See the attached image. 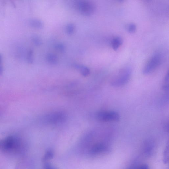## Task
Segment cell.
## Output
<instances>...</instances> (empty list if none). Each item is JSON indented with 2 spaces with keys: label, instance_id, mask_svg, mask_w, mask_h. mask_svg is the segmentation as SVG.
I'll use <instances>...</instances> for the list:
<instances>
[{
  "label": "cell",
  "instance_id": "6da1fadb",
  "mask_svg": "<svg viewBox=\"0 0 169 169\" xmlns=\"http://www.w3.org/2000/svg\"><path fill=\"white\" fill-rule=\"evenodd\" d=\"M131 75V70L130 68L126 67L120 70L111 80V85L115 87L124 86L129 82Z\"/></svg>",
  "mask_w": 169,
  "mask_h": 169
},
{
  "label": "cell",
  "instance_id": "7a4b0ae2",
  "mask_svg": "<svg viewBox=\"0 0 169 169\" xmlns=\"http://www.w3.org/2000/svg\"><path fill=\"white\" fill-rule=\"evenodd\" d=\"M162 60V56L161 53H155L144 67L143 73L146 75L152 73L161 65Z\"/></svg>",
  "mask_w": 169,
  "mask_h": 169
},
{
  "label": "cell",
  "instance_id": "3957f363",
  "mask_svg": "<svg viewBox=\"0 0 169 169\" xmlns=\"http://www.w3.org/2000/svg\"><path fill=\"white\" fill-rule=\"evenodd\" d=\"M75 6L79 12L84 16H91L96 10L95 4L89 1H77L75 3Z\"/></svg>",
  "mask_w": 169,
  "mask_h": 169
},
{
  "label": "cell",
  "instance_id": "277c9868",
  "mask_svg": "<svg viewBox=\"0 0 169 169\" xmlns=\"http://www.w3.org/2000/svg\"><path fill=\"white\" fill-rule=\"evenodd\" d=\"M97 119L101 122H117L120 119V116L117 112L113 111H102L98 112L96 116Z\"/></svg>",
  "mask_w": 169,
  "mask_h": 169
},
{
  "label": "cell",
  "instance_id": "5b68a950",
  "mask_svg": "<svg viewBox=\"0 0 169 169\" xmlns=\"http://www.w3.org/2000/svg\"><path fill=\"white\" fill-rule=\"evenodd\" d=\"M67 115L62 112H57L46 116V121L49 123L55 124L63 122L66 119Z\"/></svg>",
  "mask_w": 169,
  "mask_h": 169
},
{
  "label": "cell",
  "instance_id": "8992f818",
  "mask_svg": "<svg viewBox=\"0 0 169 169\" xmlns=\"http://www.w3.org/2000/svg\"><path fill=\"white\" fill-rule=\"evenodd\" d=\"M123 43L122 39L120 37H116L113 39L112 41V48L114 50L116 51L121 46Z\"/></svg>",
  "mask_w": 169,
  "mask_h": 169
},
{
  "label": "cell",
  "instance_id": "52a82bcc",
  "mask_svg": "<svg viewBox=\"0 0 169 169\" xmlns=\"http://www.w3.org/2000/svg\"><path fill=\"white\" fill-rule=\"evenodd\" d=\"M74 67L76 69L79 70L81 74L83 76H86L89 75L90 74V70L88 67L84 66L82 65H80L78 64H75Z\"/></svg>",
  "mask_w": 169,
  "mask_h": 169
},
{
  "label": "cell",
  "instance_id": "ba28073f",
  "mask_svg": "<svg viewBox=\"0 0 169 169\" xmlns=\"http://www.w3.org/2000/svg\"><path fill=\"white\" fill-rule=\"evenodd\" d=\"M46 60L48 62L51 64H56L57 63L58 58L53 53H49L47 55Z\"/></svg>",
  "mask_w": 169,
  "mask_h": 169
},
{
  "label": "cell",
  "instance_id": "9c48e42d",
  "mask_svg": "<svg viewBox=\"0 0 169 169\" xmlns=\"http://www.w3.org/2000/svg\"><path fill=\"white\" fill-rule=\"evenodd\" d=\"M30 24L32 27L37 28H41L43 27L42 22L39 20H32L30 21Z\"/></svg>",
  "mask_w": 169,
  "mask_h": 169
},
{
  "label": "cell",
  "instance_id": "30bf717a",
  "mask_svg": "<svg viewBox=\"0 0 169 169\" xmlns=\"http://www.w3.org/2000/svg\"><path fill=\"white\" fill-rule=\"evenodd\" d=\"M162 89L164 91H168L169 90V72L166 75L164 78L163 85L162 86Z\"/></svg>",
  "mask_w": 169,
  "mask_h": 169
},
{
  "label": "cell",
  "instance_id": "8fae6325",
  "mask_svg": "<svg viewBox=\"0 0 169 169\" xmlns=\"http://www.w3.org/2000/svg\"><path fill=\"white\" fill-rule=\"evenodd\" d=\"M75 26L72 23L68 24L66 27V31L69 34H71L74 32Z\"/></svg>",
  "mask_w": 169,
  "mask_h": 169
},
{
  "label": "cell",
  "instance_id": "7c38bea8",
  "mask_svg": "<svg viewBox=\"0 0 169 169\" xmlns=\"http://www.w3.org/2000/svg\"><path fill=\"white\" fill-rule=\"evenodd\" d=\"M54 153L51 150H49L47 151L43 157V161H46L48 160L51 159L53 157Z\"/></svg>",
  "mask_w": 169,
  "mask_h": 169
},
{
  "label": "cell",
  "instance_id": "4fadbf2b",
  "mask_svg": "<svg viewBox=\"0 0 169 169\" xmlns=\"http://www.w3.org/2000/svg\"><path fill=\"white\" fill-rule=\"evenodd\" d=\"M136 29H137V27H136V26L134 24H130L127 26V30L130 33H134L135 32Z\"/></svg>",
  "mask_w": 169,
  "mask_h": 169
},
{
  "label": "cell",
  "instance_id": "5bb4252c",
  "mask_svg": "<svg viewBox=\"0 0 169 169\" xmlns=\"http://www.w3.org/2000/svg\"><path fill=\"white\" fill-rule=\"evenodd\" d=\"M56 49L58 51L61 52H64L65 50V47L64 45L61 43L57 44L55 46Z\"/></svg>",
  "mask_w": 169,
  "mask_h": 169
},
{
  "label": "cell",
  "instance_id": "9a60e30c",
  "mask_svg": "<svg viewBox=\"0 0 169 169\" xmlns=\"http://www.w3.org/2000/svg\"><path fill=\"white\" fill-rule=\"evenodd\" d=\"M33 42L35 45L37 46H40L42 44V42L40 38L38 36H34L32 39Z\"/></svg>",
  "mask_w": 169,
  "mask_h": 169
},
{
  "label": "cell",
  "instance_id": "2e32d148",
  "mask_svg": "<svg viewBox=\"0 0 169 169\" xmlns=\"http://www.w3.org/2000/svg\"><path fill=\"white\" fill-rule=\"evenodd\" d=\"M28 60L30 63H32L34 61L33 52L32 50H30L27 56Z\"/></svg>",
  "mask_w": 169,
  "mask_h": 169
},
{
  "label": "cell",
  "instance_id": "e0dca14e",
  "mask_svg": "<svg viewBox=\"0 0 169 169\" xmlns=\"http://www.w3.org/2000/svg\"><path fill=\"white\" fill-rule=\"evenodd\" d=\"M129 169H149L147 166L145 164H141L133 167Z\"/></svg>",
  "mask_w": 169,
  "mask_h": 169
},
{
  "label": "cell",
  "instance_id": "ac0fdd59",
  "mask_svg": "<svg viewBox=\"0 0 169 169\" xmlns=\"http://www.w3.org/2000/svg\"><path fill=\"white\" fill-rule=\"evenodd\" d=\"M165 151L164 154V161L167 163V162H168V147H166Z\"/></svg>",
  "mask_w": 169,
  "mask_h": 169
},
{
  "label": "cell",
  "instance_id": "d6986e66",
  "mask_svg": "<svg viewBox=\"0 0 169 169\" xmlns=\"http://www.w3.org/2000/svg\"><path fill=\"white\" fill-rule=\"evenodd\" d=\"M44 169H57L49 163H45L43 166Z\"/></svg>",
  "mask_w": 169,
  "mask_h": 169
}]
</instances>
